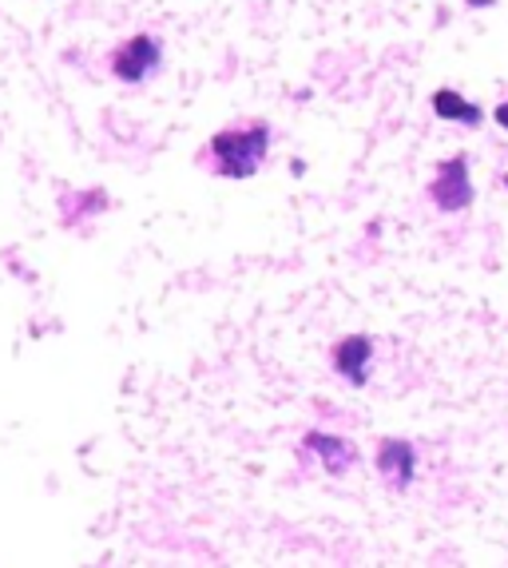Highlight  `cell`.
Instances as JSON below:
<instances>
[{"label":"cell","mask_w":508,"mask_h":568,"mask_svg":"<svg viewBox=\"0 0 508 568\" xmlns=\"http://www.w3.org/2000/svg\"><path fill=\"white\" fill-rule=\"evenodd\" d=\"M274 148V128L266 120H238L226 123L211 135L203 148H199L195 163L207 175H219V180H251L258 175V168L266 163Z\"/></svg>","instance_id":"obj_1"},{"label":"cell","mask_w":508,"mask_h":568,"mask_svg":"<svg viewBox=\"0 0 508 568\" xmlns=\"http://www.w3.org/2000/svg\"><path fill=\"white\" fill-rule=\"evenodd\" d=\"M108 68H112V80H120L123 88L148 84L163 68V40L155 32H132L112 48Z\"/></svg>","instance_id":"obj_2"},{"label":"cell","mask_w":508,"mask_h":568,"mask_svg":"<svg viewBox=\"0 0 508 568\" xmlns=\"http://www.w3.org/2000/svg\"><path fill=\"white\" fill-rule=\"evenodd\" d=\"M429 200L445 215H457L473 203V180H469V160L465 155H453V160L437 163V175L429 183Z\"/></svg>","instance_id":"obj_3"},{"label":"cell","mask_w":508,"mask_h":568,"mask_svg":"<svg viewBox=\"0 0 508 568\" xmlns=\"http://www.w3.org/2000/svg\"><path fill=\"white\" fill-rule=\"evenodd\" d=\"M329 362H334V369H338L349 386H366L369 374H374V342L366 334H346L329 351Z\"/></svg>","instance_id":"obj_4"},{"label":"cell","mask_w":508,"mask_h":568,"mask_svg":"<svg viewBox=\"0 0 508 568\" xmlns=\"http://www.w3.org/2000/svg\"><path fill=\"white\" fill-rule=\"evenodd\" d=\"M377 469H382V477H386L389 485L405 489V485L414 481V474H417L414 446H409L405 437H386V442L377 446Z\"/></svg>","instance_id":"obj_5"},{"label":"cell","mask_w":508,"mask_h":568,"mask_svg":"<svg viewBox=\"0 0 508 568\" xmlns=\"http://www.w3.org/2000/svg\"><path fill=\"white\" fill-rule=\"evenodd\" d=\"M434 115L437 120L465 123V128H480L485 123V112L477 104H469L461 92H453V88H437L434 92Z\"/></svg>","instance_id":"obj_6"},{"label":"cell","mask_w":508,"mask_h":568,"mask_svg":"<svg viewBox=\"0 0 508 568\" xmlns=\"http://www.w3.org/2000/svg\"><path fill=\"white\" fill-rule=\"evenodd\" d=\"M306 449H318V457L326 462L329 474H346L349 465H354V446H349V442H342V437L306 434Z\"/></svg>","instance_id":"obj_7"},{"label":"cell","mask_w":508,"mask_h":568,"mask_svg":"<svg viewBox=\"0 0 508 568\" xmlns=\"http://www.w3.org/2000/svg\"><path fill=\"white\" fill-rule=\"evenodd\" d=\"M465 4H469L473 12H480V9H489V4H497V0H465Z\"/></svg>","instance_id":"obj_8"},{"label":"cell","mask_w":508,"mask_h":568,"mask_svg":"<svg viewBox=\"0 0 508 568\" xmlns=\"http://www.w3.org/2000/svg\"><path fill=\"white\" fill-rule=\"evenodd\" d=\"M492 120H497L500 128H508V104H500V108H497V115H492Z\"/></svg>","instance_id":"obj_9"}]
</instances>
